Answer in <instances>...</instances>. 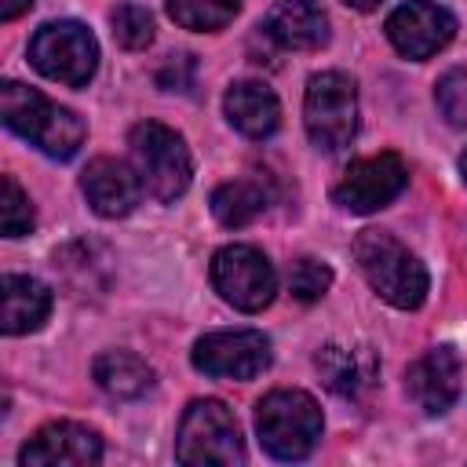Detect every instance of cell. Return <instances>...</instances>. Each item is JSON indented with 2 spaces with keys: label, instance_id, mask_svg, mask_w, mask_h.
Here are the masks:
<instances>
[{
  "label": "cell",
  "instance_id": "6da1fadb",
  "mask_svg": "<svg viewBox=\"0 0 467 467\" xmlns=\"http://www.w3.org/2000/svg\"><path fill=\"white\" fill-rule=\"evenodd\" d=\"M0 117L15 135L29 139L47 157L69 161L84 146V120L73 109L44 99L36 88H26L18 80L0 84Z\"/></svg>",
  "mask_w": 467,
  "mask_h": 467
},
{
  "label": "cell",
  "instance_id": "7a4b0ae2",
  "mask_svg": "<svg viewBox=\"0 0 467 467\" xmlns=\"http://www.w3.org/2000/svg\"><path fill=\"white\" fill-rule=\"evenodd\" d=\"M354 259L372 292L390 306L416 310L427 299V270L398 237L383 230H361L354 241Z\"/></svg>",
  "mask_w": 467,
  "mask_h": 467
},
{
  "label": "cell",
  "instance_id": "3957f363",
  "mask_svg": "<svg viewBox=\"0 0 467 467\" xmlns=\"http://www.w3.org/2000/svg\"><path fill=\"white\" fill-rule=\"evenodd\" d=\"M321 409L306 390H270L259 405H255V434L259 445L274 456V460H303L314 452L317 438H321Z\"/></svg>",
  "mask_w": 467,
  "mask_h": 467
},
{
  "label": "cell",
  "instance_id": "277c9868",
  "mask_svg": "<svg viewBox=\"0 0 467 467\" xmlns=\"http://www.w3.org/2000/svg\"><path fill=\"white\" fill-rule=\"evenodd\" d=\"M175 456L186 467H234V463H241L244 460V438H241L234 412L215 398L190 401V409L179 420Z\"/></svg>",
  "mask_w": 467,
  "mask_h": 467
},
{
  "label": "cell",
  "instance_id": "5b68a950",
  "mask_svg": "<svg viewBox=\"0 0 467 467\" xmlns=\"http://www.w3.org/2000/svg\"><path fill=\"white\" fill-rule=\"evenodd\" d=\"M128 146H131V164L150 197L175 201L186 193L193 161H190V150L179 131H171L168 124H157V120H142L131 128Z\"/></svg>",
  "mask_w": 467,
  "mask_h": 467
},
{
  "label": "cell",
  "instance_id": "8992f818",
  "mask_svg": "<svg viewBox=\"0 0 467 467\" xmlns=\"http://www.w3.org/2000/svg\"><path fill=\"white\" fill-rule=\"evenodd\" d=\"M303 124L317 150L339 153L358 131V88L347 73H314L303 95Z\"/></svg>",
  "mask_w": 467,
  "mask_h": 467
},
{
  "label": "cell",
  "instance_id": "52a82bcc",
  "mask_svg": "<svg viewBox=\"0 0 467 467\" xmlns=\"http://www.w3.org/2000/svg\"><path fill=\"white\" fill-rule=\"evenodd\" d=\"M29 62L58 84L80 88L95 77L99 69V40L91 36L88 26L66 18V22H47L33 33L29 40Z\"/></svg>",
  "mask_w": 467,
  "mask_h": 467
},
{
  "label": "cell",
  "instance_id": "ba28073f",
  "mask_svg": "<svg viewBox=\"0 0 467 467\" xmlns=\"http://www.w3.org/2000/svg\"><path fill=\"white\" fill-rule=\"evenodd\" d=\"M212 285L215 292L244 314H255L274 303L277 274L270 259L252 244H226L212 255Z\"/></svg>",
  "mask_w": 467,
  "mask_h": 467
},
{
  "label": "cell",
  "instance_id": "9c48e42d",
  "mask_svg": "<svg viewBox=\"0 0 467 467\" xmlns=\"http://www.w3.org/2000/svg\"><path fill=\"white\" fill-rule=\"evenodd\" d=\"M270 365V339L255 328H223L193 343V368L215 379H252Z\"/></svg>",
  "mask_w": 467,
  "mask_h": 467
},
{
  "label": "cell",
  "instance_id": "30bf717a",
  "mask_svg": "<svg viewBox=\"0 0 467 467\" xmlns=\"http://www.w3.org/2000/svg\"><path fill=\"white\" fill-rule=\"evenodd\" d=\"M409 182V168L398 153H376V157H361L354 161L343 179L336 182L332 197L339 208L354 212V215H368L387 208Z\"/></svg>",
  "mask_w": 467,
  "mask_h": 467
},
{
  "label": "cell",
  "instance_id": "8fae6325",
  "mask_svg": "<svg viewBox=\"0 0 467 467\" xmlns=\"http://www.w3.org/2000/svg\"><path fill=\"white\" fill-rule=\"evenodd\" d=\"M383 29H387V40L394 44L398 55L420 62V58L438 55L456 36V18L441 4L409 0V4H401V7L390 11V18H387Z\"/></svg>",
  "mask_w": 467,
  "mask_h": 467
},
{
  "label": "cell",
  "instance_id": "7c38bea8",
  "mask_svg": "<svg viewBox=\"0 0 467 467\" xmlns=\"http://www.w3.org/2000/svg\"><path fill=\"white\" fill-rule=\"evenodd\" d=\"M102 460V438L99 431L73 423V420H55L44 423L18 452L22 467H88Z\"/></svg>",
  "mask_w": 467,
  "mask_h": 467
},
{
  "label": "cell",
  "instance_id": "4fadbf2b",
  "mask_svg": "<svg viewBox=\"0 0 467 467\" xmlns=\"http://www.w3.org/2000/svg\"><path fill=\"white\" fill-rule=\"evenodd\" d=\"M409 398L431 412V416H441L456 398H460V379H463V361L460 354L441 343V347H431L427 354H420L412 365H409Z\"/></svg>",
  "mask_w": 467,
  "mask_h": 467
},
{
  "label": "cell",
  "instance_id": "5bb4252c",
  "mask_svg": "<svg viewBox=\"0 0 467 467\" xmlns=\"http://www.w3.org/2000/svg\"><path fill=\"white\" fill-rule=\"evenodd\" d=\"M80 190H84L88 204L95 208V215L120 219L139 204L142 179H139L135 164H124L117 157H95L80 175Z\"/></svg>",
  "mask_w": 467,
  "mask_h": 467
},
{
  "label": "cell",
  "instance_id": "9a60e30c",
  "mask_svg": "<svg viewBox=\"0 0 467 467\" xmlns=\"http://www.w3.org/2000/svg\"><path fill=\"white\" fill-rule=\"evenodd\" d=\"M266 36L288 51H314L328 40V18L317 0H277L266 15Z\"/></svg>",
  "mask_w": 467,
  "mask_h": 467
},
{
  "label": "cell",
  "instance_id": "2e32d148",
  "mask_svg": "<svg viewBox=\"0 0 467 467\" xmlns=\"http://www.w3.org/2000/svg\"><path fill=\"white\" fill-rule=\"evenodd\" d=\"M223 109H226V120H230L241 135H248V139H266V135H274L277 124H281V102H277V95H274L266 84H259V80H237V84L226 91Z\"/></svg>",
  "mask_w": 467,
  "mask_h": 467
},
{
  "label": "cell",
  "instance_id": "e0dca14e",
  "mask_svg": "<svg viewBox=\"0 0 467 467\" xmlns=\"http://www.w3.org/2000/svg\"><path fill=\"white\" fill-rule=\"evenodd\" d=\"M0 321L7 336H22L44 325V317L51 314V292L44 281L26 277V274H7L0 285Z\"/></svg>",
  "mask_w": 467,
  "mask_h": 467
},
{
  "label": "cell",
  "instance_id": "ac0fdd59",
  "mask_svg": "<svg viewBox=\"0 0 467 467\" xmlns=\"http://www.w3.org/2000/svg\"><path fill=\"white\" fill-rule=\"evenodd\" d=\"M95 383L109 398H139L153 383V368L131 350H106L95 358Z\"/></svg>",
  "mask_w": 467,
  "mask_h": 467
},
{
  "label": "cell",
  "instance_id": "d6986e66",
  "mask_svg": "<svg viewBox=\"0 0 467 467\" xmlns=\"http://www.w3.org/2000/svg\"><path fill=\"white\" fill-rule=\"evenodd\" d=\"M317 372H321L328 390H336L343 398H354L372 383V354L332 343L317 354Z\"/></svg>",
  "mask_w": 467,
  "mask_h": 467
},
{
  "label": "cell",
  "instance_id": "ffe728a7",
  "mask_svg": "<svg viewBox=\"0 0 467 467\" xmlns=\"http://www.w3.org/2000/svg\"><path fill=\"white\" fill-rule=\"evenodd\" d=\"M266 190L255 179H230L212 193V215L223 226H248L266 212Z\"/></svg>",
  "mask_w": 467,
  "mask_h": 467
},
{
  "label": "cell",
  "instance_id": "44dd1931",
  "mask_svg": "<svg viewBox=\"0 0 467 467\" xmlns=\"http://www.w3.org/2000/svg\"><path fill=\"white\" fill-rule=\"evenodd\" d=\"M241 0H168V15L193 33H215L234 22Z\"/></svg>",
  "mask_w": 467,
  "mask_h": 467
},
{
  "label": "cell",
  "instance_id": "7402d4cb",
  "mask_svg": "<svg viewBox=\"0 0 467 467\" xmlns=\"http://www.w3.org/2000/svg\"><path fill=\"white\" fill-rule=\"evenodd\" d=\"M109 22H113L117 44L128 47V51H139V47H146V44L153 40V18H150V11L139 7V4H120V7H113Z\"/></svg>",
  "mask_w": 467,
  "mask_h": 467
},
{
  "label": "cell",
  "instance_id": "603a6c76",
  "mask_svg": "<svg viewBox=\"0 0 467 467\" xmlns=\"http://www.w3.org/2000/svg\"><path fill=\"white\" fill-rule=\"evenodd\" d=\"M0 226H4V237H22V234L33 230V208H29V197L22 193V186L15 182V175H4Z\"/></svg>",
  "mask_w": 467,
  "mask_h": 467
},
{
  "label": "cell",
  "instance_id": "cb8c5ba5",
  "mask_svg": "<svg viewBox=\"0 0 467 467\" xmlns=\"http://www.w3.org/2000/svg\"><path fill=\"white\" fill-rule=\"evenodd\" d=\"M328 285H332V270L325 263H317V259H296L288 266V288H292V296L299 303L321 299L328 292Z\"/></svg>",
  "mask_w": 467,
  "mask_h": 467
},
{
  "label": "cell",
  "instance_id": "d4e9b609",
  "mask_svg": "<svg viewBox=\"0 0 467 467\" xmlns=\"http://www.w3.org/2000/svg\"><path fill=\"white\" fill-rule=\"evenodd\" d=\"M434 99L449 124H467V69H449L438 80Z\"/></svg>",
  "mask_w": 467,
  "mask_h": 467
},
{
  "label": "cell",
  "instance_id": "484cf974",
  "mask_svg": "<svg viewBox=\"0 0 467 467\" xmlns=\"http://www.w3.org/2000/svg\"><path fill=\"white\" fill-rule=\"evenodd\" d=\"M29 7H33V0H0V22H11Z\"/></svg>",
  "mask_w": 467,
  "mask_h": 467
},
{
  "label": "cell",
  "instance_id": "4316f807",
  "mask_svg": "<svg viewBox=\"0 0 467 467\" xmlns=\"http://www.w3.org/2000/svg\"><path fill=\"white\" fill-rule=\"evenodd\" d=\"M347 7H354V11H376L383 0H343Z\"/></svg>",
  "mask_w": 467,
  "mask_h": 467
},
{
  "label": "cell",
  "instance_id": "83f0119b",
  "mask_svg": "<svg viewBox=\"0 0 467 467\" xmlns=\"http://www.w3.org/2000/svg\"><path fill=\"white\" fill-rule=\"evenodd\" d=\"M460 171H463V179H467V150H463V157H460Z\"/></svg>",
  "mask_w": 467,
  "mask_h": 467
}]
</instances>
